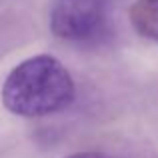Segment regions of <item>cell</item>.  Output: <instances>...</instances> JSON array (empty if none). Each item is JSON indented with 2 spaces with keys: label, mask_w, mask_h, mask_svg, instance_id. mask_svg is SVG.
I'll return each instance as SVG.
<instances>
[{
  "label": "cell",
  "mask_w": 158,
  "mask_h": 158,
  "mask_svg": "<svg viewBox=\"0 0 158 158\" xmlns=\"http://www.w3.org/2000/svg\"><path fill=\"white\" fill-rule=\"evenodd\" d=\"M108 28V0H52L50 30L68 42H94Z\"/></svg>",
  "instance_id": "cell-2"
},
{
  "label": "cell",
  "mask_w": 158,
  "mask_h": 158,
  "mask_svg": "<svg viewBox=\"0 0 158 158\" xmlns=\"http://www.w3.org/2000/svg\"><path fill=\"white\" fill-rule=\"evenodd\" d=\"M130 24L142 38L158 42V0H136L128 10Z\"/></svg>",
  "instance_id": "cell-3"
},
{
  "label": "cell",
  "mask_w": 158,
  "mask_h": 158,
  "mask_svg": "<svg viewBox=\"0 0 158 158\" xmlns=\"http://www.w3.org/2000/svg\"><path fill=\"white\" fill-rule=\"evenodd\" d=\"M76 88L58 58L40 54L12 68L2 84V104L24 118L56 114L72 104Z\"/></svg>",
  "instance_id": "cell-1"
},
{
  "label": "cell",
  "mask_w": 158,
  "mask_h": 158,
  "mask_svg": "<svg viewBox=\"0 0 158 158\" xmlns=\"http://www.w3.org/2000/svg\"><path fill=\"white\" fill-rule=\"evenodd\" d=\"M64 158H114V156L104 154V152H76V154H70Z\"/></svg>",
  "instance_id": "cell-4"
}]
</instances>
